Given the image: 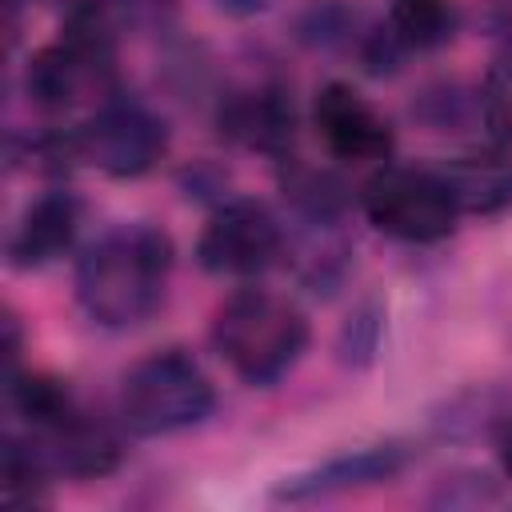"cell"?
Instances as JSON below:
<instances>
[{"mask_svg":"<svg viewBox=\"0 0 512 512\" xmlns=\"http://www.w3.org/2000/svg\"><path fill=\"white\" fill-rule=\"evenodd\" d=\"M80 160L100 168L112 180H140L148 176L168 152V124L140 100L112 92L100 100L88 120L76 128Z\"/></svg>","mask_w":512,"mask_h":512,"instance_id":"5","label":"cell"},{"mask_svg":"<svg viewBox=\"0 0 512 512\" xmlns=\"http://www.w3.org/2000/svg\"><path fill=\"white\" fill-rule=\"evenodd\" d=\"M456 8L448 0H392L388 4V32L408 48V52H428L440 48L456 36Z\"/></svg>","mask_w":512,"mask_h":512,"instance_id":"14","label":"cell"},{"mask_svg":"<svg viewBox=\"0 0 512 512\" xmlns=\"http://www.w3.org/2000/svg\"><path fill=\"white\" fill-rule=\"evenodd\" d=\"M496 464H500L504 480H512V416L496 428Z\"/></svg>","mask_w":512,"mask_h":512,"instance_id":"19","label":"cell"},{"mask_svg":"<svg viewBox=\"0 0 512 512\" xmlns=\"http://www.w3.org/2000/svg\"><path fill=\"white\" fill-rule=\"evenodd\" d=\"M216 124L240 148L284 160L288 148H292L296 112H292V100L280 84H256V88L224 96L220 112H216Z\"/></svg>","mask_w":512,"mask_h":512,"instance_id":"10","label":"cell"},{"mask_svg":"<svg viewBox=\"0 0 512 512\" xmlns=\"http://www.w3.org/2000/svg\"><path fill=\"white\" fill-rule=\"evenodd\" d=\"M480 120L496 144L512 148V40L488 64L480 84Z\"/></svg>","mask_w":512,"mask_h":512,"instance_id":"16","label":"cell"},{"mask_svg":"<svg viewBox=\"0 0 512 512\" xmlns=\"http://www.w3.org/2000/svg\"><path fill=\"white\" fill-rule=\"evenodd\" d=\"M448 180V192L460 208V216H500L512 208V160L476 152V156H452L436 164Z\"/></svg>","mask_w":512,"mask_h":512,"instance_id":"12","label":"cell"},{"mask_svg":"<svg viewBox=\"0 0 512 512\" xmlns=\"http://www.w3.org/2000/svg\"><path fill=\"white\" fill-rule=\"evenodd\" d=\"M172 236L156 224H116L100 232L76 260V304L96 328H140L164 304L172 276Z\"/></svg>","mask_w":512,"mask_h":512,"instance_id":"1","label":"cell"},{"mask_svg":"<svg viewBox=\"0 0 512 512\" xmlns=\"http://www.w3.org/2000/svg\"><path fill=\"white\" fill-rule=\"evenodd\" d=\"M312 116L324 148L336 160L364 164V160H384L392 152V124L352 84H340V80L324 84L316 92Z\"/></svg>","mask_w":512,"mask_h":512,"instance_id":"9","label":"cell"},{"mask_svg":"<svg viewBox=\"0 0 512 512\" xmlns=\"http://www.w3.org/2000/svg\"><path fill=\"white\" fill-rule=\"evenodd\" d=\"M360 208L368 224L400 244H440L456 232L460 208L448 192L440 168L388 164L360 188Z\"/></svg>","mask_w":512,"mask_h":512,"instance_id":"4","label":"cell"},{"mask_svg":"<svg viewBox=\"0 0 512 512\" xmlns=\"http://www.w3.org/2000/svg\"><path fill=\"white\" fill-rule=\"evenodd\" d=\"M280 188L304 224H340L348 204H352V192L336 172L316 168V164H300L292 156H284Z\"/></svg>","mask_w":512,"mask_h":512,"instance_id":"13","label":"cell"},{"mask_svg":"<svg viewBox=\"0 0 512 512\" xmlns=\"http://www.w3.org/2000/svg\"><path fill=\"white\" fill-rule=\"evenodd\" d=\"M412 460V448L400 440H384V444H364V448H348L340 456H328L324 464L296 472L288 480L276 484L272 500L280 504H308V500H324V496H340V492H360V488H376L396 480Z\"/></svg>","mask_w":512,"mask_h":512,"instance_id":"7","label":"cell"},{"mask_svg":"<svg viewBox=\"0 0 512 512\" xmlns=\"http://www.w3.org/2000/svg\"><path fill=\"white\" fill-rule=\"evenodd\" d=\"M380 340H384V308L380 300H364L360 308H352V316L344 320L340 336H336V360L344 368H368L380 352Z\"/></svg>","mask_w":512,"mask_h":512,"instance_id":"17","label":"cell"},{"mask_svg":"<svg viewBox=\"0 0 512 512\" xmlns=\"http://www.w3.org/2000/svg\"><path fill=\"white\" fill-rule=\"evenodd\" d=\"M284 248H288V236L276 212L260 200L236 196V200H224L200 228L196 264L212 276L248 280L272 268L284 256Z\"/></svg>","mask_w":512,"mask_h":512,"instance_id":"6","label":"cell"},{"mask_svg":"<svg viewBox=\"0 0 512 512\" xmlns=\"http://www.w3.org/2000/svg\"><path fill=\"white\" fill-rule=\"evenodd\" d=\"M360 16L340 4V0H316L296 16V40L308 48H340V44H360Z\"/></svg>","mask_w":512,"mask_h":512,"instance_id":"15","label":"cell"},{"mask_svg":"<svg viewBox=\"0 0 512 512\" xmlns=\"http://www.w3.org/2000/svg\"><path fill=\"white\" fill-rule=\"evenodd\" d=\"M32 452L40 456V464L56 476L68 480H100L108 472H116L120 464V436L96 420L84 408H72L64 420L48 424V428H24Z\"/></svg>","mask_w":512,"mask_h":512,"instance_id":"8","label":"cell"},{"mask_svg":"<svg viewBox=\"0 0 512 512\" xmlns=\"http://www.w3.org/2000/svg\"><path fill=\"white\" fill-rule=\"evenodd\" d=\"M76 232H80V196L68 188H48L24 208L20 224L12 228L8 264L20 272L48 268L72 248Z\"/></svg>","mask_w":512,"mask_h":512,"instance_id":"11","label":"cell"},{"mask_svg":"<svg viewBox=\"0 0 512 512\" xmlns=\"http://www.w3.org/2000/svg\"><path fill=\"white\" fill-rule=\"evenodd\" d=\"M212 348L248 388H272L304 356L308 316L272 288H236L212 316Z\"/></svg>","mask_w":512,"mask_h":512,"instance_id":"2","label":"cell"},{"mask_svg":"<svg viewBox=\"0 0 512 512\" xmlns=\"http://www.w3.org/2000/svg\"><path fill=\"white\" fill-rule=\"evenodd\" d=\"M508 416L496 400V392L488 388H476V392H464L456 396L444 416H436V432L440 436H476V432H488V428H500Z\"/></svg>","mask_w":512,"mask_h":512,"instance_id":"18","label":"cell"},{"mask_svg":"<svg viewBox=\"0 0 512 512\" xmlns=\"http://www.w3.org/2000/svg\"><path fill=\"white\" fill-rule=\"evenodd\" d=\"M228 16H252V12H264L268 8V0H216Z\"/></svg>","mask_w":512,"mask_h":512,"instance_id":"20","label":"cell"},{"mask_svg":"<svg viewBox=\"0 0 512 512\" xmlns=\"http://www.w3.org/2000/svg\"><path fill=\"white\" fill-rule=\"evenodd\" d=\"M216 408V388L184 348H164L136 360L116 396L120 424L132 436L156 440L204 424Z\"/></svg>","mask_w":512,"mask_h":512,"instance_id":"3","label":"cell"}]
</instances>
